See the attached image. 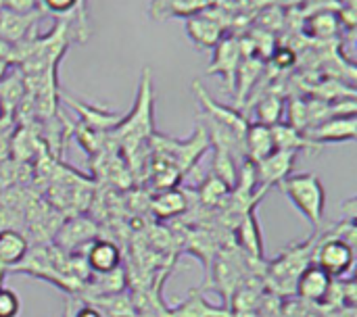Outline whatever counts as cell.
I'll return each instance as SVG.
<instances>
[{
	"label": "cell",
	"mask_w": 357,
	"mask_h": 317,
	"mask_svg": "<svg viewBox=\"0 0 357 317\" xmlns=\"http://www.w3.org/2000/svg\"><path fill=\"white\" fill-rule=\"evenodd\" d=\"M356 115H337V117H328V119L307 127L303 134L312 142L322 146L324 142H354L356 140Z\"/></svg>",
	"instance_id": "obj_9"
},
{
	"label": "cell",
	"mask_w": 357,
	"mask_h": 317,
	"mask_svg": "<svg viewBox=\"0 0 357 317\" xmlns=\"http://www.w3.org/2000/svg\"><path fill=\"white\" fill-rule=\"evenodd\" d=\"M284 113V102L280 96H274V94H268L264 96L259 102H257V109H255V121L253 123H261V125H276L280 123V117Z\"/></svg>",
	"instance_id": "obj_20"
},
{
	"label": "cell",
	"mask_w": 357,
	"mask_h": 317,
	"mask_svg": "<svg viewBox=\"0 0 357 317\" xmlns=\"http://www.w3.org/2000/svg\"><path fill=\"white\" fill-rule=\"evenodd\" d=\"M4 117H6V111H4V109H2V105H0V121H2Z\"/></svg>",
	"instance_id": "obj_30"
},
{
	"label": "cell",
	"mask_w": 357,
	"mask_h": 317,
	"mask_svg": "<svg viewBox=\"0 0 357 317\" xmlns=\"http://www.w3.org/2000/svg\"><path fill=\"white\" fill-rule=\"evenodd\" d=\"M0 6H2V0H0Z\"/></svg>",
	"instance_id": "obj_32"
},
{
	"label": "cell",
	"mask_w": 357,
	"mask_h": 317,
	"mask_svg": "<svg viewBox=\"0 0 357 317\" xmlns=\"http://www.w3.org/2000/svg\"><path fill=\"white\" fill-rule=\"evenodd\" d=\"M149 209L157 219H172L182 215L188 209V196L180 188H167V190H157L149 199Z\"/></svg>",
	"instance_id": "obj_16"
},
{
	"label": "cell",
	"mask_w": 357,
	"mask_h": 317,
	"mask_svg": "<svg viewBox=\"0 0 357 317\" xmlns=\"http://www.w3.org/2000/svg\"><path fill=\"white\" fill-rule=\"evenodd\" d=\"M335 280L316 263H310L295 280V293L307 303H326Z\"/></svg>",
	"instance_id": "obj_10"
},
{
	"label": "cell",
	"mask_w": 357,
	"mask_h": 317,
	"mask_svg": "<svg viewBox=\"0 0 357 317\" xmlns=\"http://www.w3.org/2000/svg\"><path fill=\"white\" fill-rule=\"evenodd\" d=\"M339 23H341V19L337 17V13H333V10H322V13H316V15H312L307 21H305V29H307V33L310 36H314V38H331V36H335L337 33V29H339Z\"/></svg>",
	"instance_id": "obj_21"
},
{
	"label": "cell",
	"mask_w": 357,
	"mask_h": 317,
	"mask_svg": "<svg viewBox=\"0 0 357 317\" xmlns=\"http://www.w3.org/2000/svg\"><path fill=\"white\" fill-rule=\"evenodd\" d=\"M276 150L272 127L261 123H249L245 134V159L249 163H259Z\"/></svg>",
	"instance_id": "obj_15"
},
{
	"label": "cell",
	"mask_w": 357,
	"mask_h": 317,
	"mask_svg": "<svg viewBox=\"0 0 357 317\" xmlns=\"http://www.w3.org/2000/svg\"><path fill=\"white\" fill-rule=\"evenodd\" d=\"M312 259L318 268H322L335 280V278L347 276L354 270L356 251H354L351 242H347L339 236H328L318 245Z\"/></svg>",
	"instance_id": "obj_4"
},
{
	"label": "cell",
	"mask_w": 357,
	"mask_h": 317,
	"mask_svg": "<svg viewBox=\"0 0 357 317\" xmlns=\"http://www.w3.org/2000/svg\"><path fill=\"white\" fill-rule=\"evenodd\" d=\"M29 253V238L15 230L4 228L0 230V270H15Z\"/></svg>",
	"instance_id": "obj_13"
},
{
	"label": "cell",
	"mask_w": 357,
	"mask_h": 317,
	"mask_svg": "<svg viewBox=\"0 0 357 317\" xmlns=\"http://www.w3.org/2000/svg\"><path fill=\"white\" fill-rule=\"evenodd\" d=\"M153 107H155V96H153V79L151 71H142V79L138 86V98L134 109L123 115L119 125L111 132V136L117 140V144L123 150V159H134L136 153L140 150L142 144L151 140L155 134V119H153Z\"/></svg>",
	"instance_id": "obj_1"
},
{
	"label": "cell",
	"mask_w": 357,
	"mask_h": 317,
	"mask_svg": "<svg viewBox=\"0 0 357 317\" xmlns=\"http://www.w3.org/2000/svg\"><path fill=\"white\" fill-rule=\"evenodd\" d=\"M4 276H6V272H2V270H0V288L4 286Z\"/></svg>",
	"instance_id": "obj_29"
},
{
	"label": "cell",
	"mask_w": 357,
	"mask_h": 317,
	"mask_svg": "<svg viewBox=\"0 0 357 317\" xmlns=\"http://www.w3.org/2000/svg\"><path fill=\"white\" fill-rule=\"evenodd\" d=\"M230 186L224 182V180H220L218 176H209L203 184H201V188H199V196L203 199V203L205 205H211V207H215V205H220L228 194H230Z\"/></svg>",
	"instance_id": "obj_23"
},
{
	"label": "cell",
	"mask_w": 357,
	"mask_h": 317,
	"mask_svg": "<svg viewBox=\"0 0 357 317\" xmlns=\"http://www.w3.org/2000/svg\"><path fill=\"white\" fill-rule=\"evenodd\" d=\"M98 234V228L86 219V217H73L69 222H65L63 226H59V230L54 232V245L59 251L71 253L79 247H88Z\"/></svg>",
	"instance_id": "obj_12"
},
{
	"label": "cell",
	"mask_w": 357,
	"mask_h": 317,
	"mask_svg": "<svg viewBox=\"0 0 357 317\" xmlns=\"http://www.w3.org/2000/svg\"><path fill=\"white\" fill-rule=\"evenodd\" d=\"M42 15L44 13L40 8L31 13H17V10L0 6V40L8 44H21V42L33 40L31 36Z\"/></svg>",
	"instance_id": "obj_8"
},
{
	"label": "cell",
	"mask_w": 357,
	"mask_h": 317,
	"mask_svg": "<svg viewBox=\"0 0 357 317\" xmlns=\"http://www.w3.org/2000/svg\"><path fill=\"white\" fill-rule=\"evenodd\" d=\"M2 6L4 8H10V10H17V13H31V10H38V0H2Z\"/></svg>",
	"instance_id": "obj_26"
},
{
	"label": "cell",
	"mask_w": 357,
	"mask_h": 317,
	"mask_svg": "<svg viewBox=\"0 0 357 317\" xmlns=\"http://www.w3.org/2000/svg\"><path fill=\"white\" fill-rule=\"evenodd\" d=\"M63 317H73V314H71V309H67V311H65V316Z\"/></svg>",
	"instance_id": "obj_31"
},
{
	"label": "cell",
	"mask_w": 357,
	"mask_h": 317,
	"mask_svg": "<svg viewBox=\"0 0 357 317\" xmlns=\"http://www.w3.org/2000/svg\"><path fill=\"white\" fill-rule=\"evenodd\" d=\"M280 190L293 207L314 226L320 228L326 209V190L316 173H297L280 182Z\"/></svg>",
	"instance_id": "obj_2"
},
{
	"label": "cell",
	"mask_w": 357,
	"mask_h": 317,
	"mask_svg": "<svg viewBox=\"0 0 357 317\" xmlns=\"http://www.w3.org/2000/svg\"><path fill=\"white\" fill-rule=\"evenodd\" d=\"M297 153L289 150H274L270 157H266L259 163H253L255 167V182L261 192H266L270 186H280L282 180H287L295 167Z\"/></svg>",
	"instance_id": "obj_7"
},
{
	"label": "cell",
	"mask_w": 357,
	"mask_h": 317,
	"mask_svg": "<svg viewBox=\"0 0 357 317\" xmlns=\"http://www.w3.org/2000/svg\"><path fill=\"white\" fill-rule=\"evenodd\" d=\"M261 69H264V59H259V56H243L241 67L236 71V84H238L236 105H241L243 98H245V94H249V90L257 82Z\"/></svg>",
	"instance_id": "obj_19"
},
{
	"label": "cell",
	"mask_w": 357,
	"mask_h": 317,
	"mask_svg": "<svg viewBox=\"0 0 357 317\" xmlns=\"http://www.w3.org/2000/svg\"><path fill=\"white\" fill-rule=\"evenodd\" d=\"M192 90L205 111V119L218 123V125H224L226 130H230L238 140H243L245 144V134H247V127H249V121L245 119V115H241L236 109H230V107H224L220 102H215L211 96H207V92L201 88L199 82L192 84Z\"/></svg>",
	"instance_id": "obj_6"
},
{
	"label": "cell",
	"mask_w": 357,
	"mask_h": 317,
	"mask_svg": "<svg viewBox=\"0 0 357 317\" xmlns=\"http://www.w3.org/2000/svg\"><path fill=\"white\" fill-rule=\"evenodd\" d=\"M238 242L241 247L253 255L257 261L264 259V245H261V234H259V224H257V217L253 211H247L238 224Z\"/></svg>",
	"instance_id": "obj_18"
},
{
	"label": "cell",
	"mask_w": 357,
	"mask_h": 317,
	"mask_svg": "<svg viewBox=\"0 0 357 317\" xmlns=\"http://www.w3.org/2000/svg\"><path fill=\"white\" fill-rule=\"evenodd\" d=\"M21 314V299L13 288H0V317H17Z\"/></svg>",
	"instance_id": "obj_24"
},
{
	"label": "cell",
	"mask_w": 357,
	"mask_h": 317,
	"mask_svg": "<svg viewBox=\"0 0 357 317\" xmlns=\"http://www.w3.org/2000/svg\"><path fill=\"white\" fill-rule=\"evenodd\" d=\"M272 59H274V65L278 69H287L295 63V52L291 48H274Z\"/></svg>",
	"instance_id": "obj_25"
},
{
	"label": "cell",
	"mask_w": 357,
	"mask_h": 317,
	"mask_svg": "<svg viewBox=\"0 0 357 317\" xmlns=\"http://www.w3.org/2000/svg\"><path fill=\"white\" fill-rule=\"evenodd\" d=\"M186 33L199 48H213L224 38V25L207 15H192L186 19Z\"/></svg>",
	"instance_id": "obj_14"
},
{
	"label": "cell",
	"mask_w": 357,
	"mask_h": 317,
	"mask_svg": "<svg viewBox=\"0 0 357 317\" xmlns=\"http://www.w3.org/2000/svg\"><path fill=\"white\" fill-rule=\"evenodd\" d=\"M272 136H274V146L276 150H289V153H299V150H320L322 146L312 142L301 130H295L289 123H276L272 125Z\"/></svg>",
	"instance_id": "obj_17"
},
{
	"label": "cell",
	"mask_w": 357,
	"mask_h": 317,
	"mask_svg": "<svg viewBox=\"0 0 357 317\" xmlns=\"http://www.w3.org/2000/svg\"><path fill=\"white\" fill-rule=\"evenodd\" d=\"M73 317H105L102 316V311L100 309H96L94 305H90V303H86L82 309H77Z\"/></svg>",
	"instance_id": "obj_27"
},
{
	"label": "cell",
	"mask_w": 357,
	"mask_h": 317,
	"mask_svg": "<svg viewBox=\"0 0 357 317\" xmlns=\"http://www.w3.org/2000/svg\"><path fill=\"white\" fill-rule=\"evenodd\" d=\"M174 317H230L228 311L224 309H215V307H209L201 295H195L190 297L186 303H182L174 314Z\"/></svg>",
	"instance_id": "obj_22"
},
{
	"label": "cell",
	"mask_w": 357,
	"mask_h": 317,
	"mask_svg": "<svg viewBox=\"0 0 357 317\" xmlns=\"http://www.w3.org/2000/svg\"><path fill=\"white\" fill-rule=\"evenodd\" d=\"M151 146H153V155L157 157H163L167 159L169 163H174L180 173L184 176L203 155L205 150L211 146L209 142V136L205 132L203 125H199L195 130V134L188 138V140H172L167 136H161V134H153L151 136Z\"/></svg>",
	"instance_id": "obj_3"
},
{
	"label": "cell",
	"mask_w": 357,
	"mask_h": 317,
	"mask_svg": "<svg viewBox=\"0 0 357 317\" xmlns=\"http://www.w3.org/2000/svg\"><path fill=\"white\" fill-rule=\"evenodd\" d=\"M243 48L236 38H222L213 46V59L207 67V75H222L226 79V88L234 92L236 71L243 61Z\"/></svg>",
	"instance_id": "obj_5"
},
{
	"label": "cell",
	"mask_w": 357,
	"mask_h": 317,
	"mask_svg": "<svg viewBox=\"0 0 357 317\" xmlns=\"http://www.w3.org/2000/svg\"><path fill=\"white\" fill-rule=\"evenodd\" d=\"M84 263L90 274L94 276H107L121 268V251L115 242L94 238L84 253Z\"/></svg>",
	"instance_id": "obj_11"
},
{
	"label": "cell",
	"mask_w": 357,
	"mask_h": 317,
	"mask_svg": "<svg viewBox=\"0 0 357 317\" xmlns=\"http://www.w3.org/2000/svg\"><path fill=\"white\" fill-rule=\"evenodd\" d=\"M6 71H8V63L0 59V79H2L4 75H6Z\"/></svg>",
	"instance_id": "obj_28"
}]
</instances>
